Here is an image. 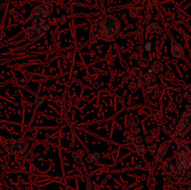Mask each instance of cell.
Returning <instances> with one entry per match:
<instances>
[{
  "mask_svg": "<svg viewBox=\"0 0 191 190\" xmlns=\"http://www.w3.org/2000/svg\"><path fill=\"white\" fill-rule=\"evenodd\" d=\"M159 24H158L157 23H150L148 24V27H147V29H148V32L149 33H156V32H158V30H159Z\"/></svg>",
  "mask_w": 191,
  "mask_h": 190,
  "instance_id": "18",
  "label": "cell"
},
{
  "mask_svg": "<svg viewBox=\"0 0 191 190\" xmlns=\"http://www.w3.org/2000/svg\"><path fill=\"white\" fill-rule=\"evenodd\" d=\"M174 179H175V181L180 184H184L185 183V181H187L185 176L184 174H180V173H176V174H174Z\"/></svg>",
  "mask_w": 191,
  "mask_h": 190,
  "instance_id": "19",
  "label": "cell"
},
{
  "mask_svg": "<svg viewBox=\"0 0 191 190\" xmlns=\"http://www.w3.org/2000/svg\"><path fill=\"white\" fill-rule=\"evenodd\" d=\"M99 159H100V154L97 153V152H92V153H91L88 156L86 160H87V162H89V163H93V162L97 161Z\"/></svg>",
  "mask_w": 191,
  "mask_h": 190,
  "instance_id": "13",
  "label": "cell"
},
{
  "mask_svg": "<svg viewBox=\"0 0 191 190\" xmlns=\"http://www.w3.org/2000/svg\"><path fill=\"white\" fill-rule=\"evenodd\" d=\"M137 63L140 67H144V68H146L147 66L149 65V62L148 60L145 59V58H139L137 60Z\"/></svg>",
  "mask_w": 191,
  "mask_h": 190,
  "instance_id": "20",
  "label": "cell"
},
{
  "mask_svg": "<svg viewBox=\"0 0 191 190\" xmlns=\"http://www.w3.org/2000/svg\"><path fill=\"white\" fill-rule=\"evenodd\" d=\"M145 142L146 144H152L153 143V137L151 135H148V136L145 137Z\"/></svg>",
  "mask_w": 191,
  "mask_h": 190,
  "instance_id": "34",
  "label": "cell"
},
{
  "mask_svg": "<svg viewBox=\"0 0 191 190\" xmlns=\"http://www.w3.org/2000/svg\"><path fill=\"white\" fill-rule=\"evenodd\" d=\"M157 148H158V145L155 143H152V144H150L149 147H147V151H148V153L153 154V153H155Z\"/></svg>",
  "mask_w": 191,
  "mask_h": 190,
  "instance_id": "27",
  "label": "cell"
},
{
  "mask_svg": "<svg viewBox=\"0 0 191 190\" xmlns=\"http://www.w3.org/2000/svg\"><path fill=\"white\" fill-rule=\"evenodd\" d=\"M191 130V109H185L181 115L173 132L174 137H182Z\"/></svg>",
  "mask_w": 191,
  "mask_h": 190,
  "instance_id": "4",
  "label": "cell"
},
{
  "mask_svg": "<svg viewBox=\"0 0 191 190\" xmlns=\"http://www.w3.org/2000/svg\"><path fill=\"white\" fill-rule=\"evenodd\" d=\"M190 190H191V189H190Z\"/></svg>",
  "mask_w": 191,
  "mask_h": 190,
  "instance_id": "45",
  "label": "cell"
},
{
  "mask_svg": "<svg viewBox=\"0 0 191 190\" xmlns=\"http://www.w3.org/2000/svg\"><path fill=\"white\" fill-rule=\"evenodd\" d=\"M142 142H143V139H142L141 136H138V137H135V143L138 144H141Z\"/></svg>",
  "mask_w": 191,
  "mask_h": 190,
  "instance_id": "37",
  "label": "cell"
},
{
  "mask_svg": "<svg viewBox=\"0 0 191 190\" xmlns=\"http://www.w3.org/2000/svg\"><path fill=\"white\" fill-rule=\"evenodd\" d=\"M143 77H144L145 79V84H146V85H149L151 82H155V81L157 80L156 75H155L154 74L146 73V74H144Z\"/></svg>",
  "mask_w": 191,
  "mask_h": 190,
  "instance_id": "15",
  "label": "cell"
},
{
  "mask_svg": "<svg viewBox=\"0 0 191 190\" xmlns=\"http://www.w3.org/2000/svg\"><path fill=\"white\" fill-rule=\"evenodd\" d=\"M185 109H191V105H187L185 106Z\"/></svg>",
  "mask_w": 191,
  "mask_h": 190,
  "instance_id": "41",
  "label": "cell"
},
{
  "mask_svg": "<svg viewBox=\"0 0 191 190\" xmlns=\"http://www.w3.org/2000/svg\"><path fill=\"white\" fill-rule=\"evenodd\" d=\"M183 101V96L181 94H178L176 96V102H179V104H181Z\"/></svg>",
  "mask_w": 191,
  "mask_h": 190,
  "instance_id": "36",
  "label": "cell"
},
{
  "mask_svg": "<svg viewBox=\"0 0 191 190\" xmlns=\"http://www.w3.org/2000/svg\"><path fill=\"white\" fill-rule=\"evenodd\" d=\"M126 142L129 144H135V137L133 136V134H129L128 136L126 137Z\"/></svg>",
  "mask_w": 191,
  "mask_h": 190,
  "instance_id": "28",
  "label": "cell"
},
{
  "mask_svg": "<svg viewBox=\"0 0 191 190\" xmlns=\"http://www.w3.org/2000/svg\"><path fill=\"white\" fill-rule=\"evenodd\" d=\"M51 20L34 21L32 25L25 30V36L28 40L35 41L45 36L51 28Z\"/></svg>",
  "mask_w": 191,
  "mask_h": 190,
  "instance_id": "2",
  "label": "cell"
},
{
  "mask_svg": "<svg viewBox=\"0 0 191 190\" xmlns=\"http://www.w3.org/2000/svg\"><path fill=\"white\" fill-rule=\"evenodd\" d=\"M53 9L54 3L52 2V0H48V1L37 5L33 9L29 19L33 21H42L45 18H48V16H51L53 12Z\"/></svg>",
  "mask_w": 191,
  "mask_h": 190,
  "instance_id": "3",
  "label": "cell"
},
{
  "mask_svg": "<svg viewBox=\"0 0 191 190\" xmlns=\"http://www.w3.org/2000/svg\"><path fill=\"white\" fill-rule=\"evenodd\" d=\"M44 101L45 100L43 99V97L38 96V97H36V98L34 99V105L36 106H37V107H40V106H42L43 105H44Z\"/></svg>",
  "mask_w": 191,
  "mask_h": 190,
  "instance_id": "21",
  "label": "cell"
},
{
  "mask_svg": "<svg viewBox=\"0 0 191 190\" xmlns=\"http://www.w3.org/2000/svg\"><path fill=\"white\" fill-rule=\"evenodd\" d=\"M176 165L177 172L180 174L185 175L191 170V156L177 152L176 155Z\"/></svg>",
  "mask_w": 191,
  "mask_h": 190,
  "instance_id": "6",
  "label": "cell"
},
{
  "mask_svg": "<svg viewBox=\"0 0 191 190\" xmlns=\"http://www.w3.org/2000/svg\"><path fill=\"white\" fill-rule=\"evenodd\" d=\"M93 88H94V89H98V88H99V84H98V83H94V84H93Z\"/></svg>",
  "mask_w": 191,
  "mask_h": 190,
  "instance_id": "39",
  "label": "cell"
},
{
  "mask_svg": "<svg viewBox=\"0 0 191 190\" xmlns=\"http://www.w3.org/2000/svg\"><path fill=\"white\" fill-rule=\"evenodd\" d=\"M129 90H130V92H133V93L137 91L138 87H137V84H136L135 81H132V82L129 83Z\"/></svg>",
  "mask_w": 191,
  "mask_h": 190,
  "instance_id": "24",
  "label": "cell"
},
{
  "mask_svg": "<svg viewBox=\"0 0 191 190\" xmlns=\"http://www.w3.org/2000/svg\"><path fill=\"white\" fill-rule=\"evenodd\" d=\"M170 144H171V141L168 140L165 141L164 143H162L161 144H160V146L158 147V152H157V157H156V161H160L162 160L163 157H165L168 148L170 147Z\"/></svg>",
  "mask_w": 191,
  "mask_h": 190,
  "instance_id": "8",
  "label": "cell"
},
{
  "mask_svg": "<svg viewBox=\"0 0 191 190\" xmlns=\"http://www.w3.org/2000/svg\"><path fill=\"white\" fill-rule=\"evenodd\" d=\"M130 58L133 59V60H138L140 57H139V54L137 52H133L132 55H130Z\"/></svg>",
  "mask_w": 191,
  "mask_h": 190,
  "instance_id": "35",
  "label": "cell"
},
{
  "mask_svg": "<svg viewBox=\"0 0 191 190\" xmlns=\"http://www.w3.org/2000/svg\"><path fill=\"white\" fill-rule=\"evenodd\" d=\"M164 184H165V186L166 187H172V179L170 177H167L165 179V181H164Z\"/></svg>",
  "mask_w": 191,
  "mask_h": 190,
  "instance_id": "29",
  "label": "cell"
},
{
  "mask_svg": "<svg viewBox=\"0 0 191 190\" xmlns=\"http://www.w3.org/2000/svg\"><path fill=\"white\" fill-rule=\"evenodd\" d=\"M155 90L156 89H155L154 86H148V85H147L145 88L144 89V92H145V93H146V94H148V95H151L153 92L155 91Z\"/></svg>",
  "mask_w": 191,
  "mask_h": 190,
  "instance_id": "26",
  "label": "cell"
},
{
  "mask_svg": "<svg viewBox=\"0 0 191 190\" xmlns=\"http://www.w3.org/2000/svg\"><path fill=\"white\" fill-rule=\"evenodd\" d=\"M120 30V21L112 15H103L91 26V38L103 39L105 41H114V36L118 34Z\"/></svg>",
  "mask_w": 191,
  "mask_h": 190,
  "instance_id": "1",
  "label": "cell"
},
{
  "mask_svg": "<svg viewBox=\"0 0 191 190\" xmlns=\"http://www.w3.org/2000/svg\"><path fill=\"white\" fill-rule=\"evenodd\" d=\"M138 124H139V118H138V117L134 116V117L130 118L129 125H130V127H135V126H137Z\"/></svg>",
  "mask_w": 191,
  "mask_h": 190,
  "instance_id": "22",
  "label": "cell"
},
{
  "mask_svg": "<svg viewBox=\"0 0 191 190\" xmlns=\"http://www.w3.org/2000/svg\"><path fill=\"white\" fill-rule=\"evenodd\" d=\"M28 142L24 139H8L4 148L14 155H24L28 148Z\"/></svg>",
  "mask_w": 191,
  "mask_h": 190,
  "instance_id": "5",
  "label": "cell"
},
{
  "mask_svg": "<svg viewBox=\"0 0 191 190\" xmlns=\"http://www.w3.org/2000/svg\"><path fill=\"white\" fill-rule=\"evenodd\" d=\"M12 14H13L14 18H15V21H17L18 23H25V19L21 14L18 13L17 11H13Z\"/></svg>",
  "mask_w": 191,
  "mask_h": 190,
  "instance_id": "16",
  "label": "cell"
},
{
  "mask_svg": "<svg viewBox=\"0 0 191 190\" xmlns=\"http://www.w3.org/2000/svg\"><path fill=\"white\" fill-rule=\"evenodd\" d=\"M136 84H137V87L138 88H144L145 83L144 82L143 80H138V82H136Z\"/></svg>",
  "mask_w": 191,
  "mask_h": 190,
  "instance_id": "33",
  "label": "cell"
},
{
  "mask_svg": "<svg viewBox=\"0 0 191 190\" xmlns=\"http://www.w3.org/2000/svg\"><path fill=\"white\" fill-rule=\"evenodd\" d=\"M154 116H155V117H157V118H161V117H163V114H162V112H161L160 110H156V111L154 112Z\"/></svg>",
  "mask_w": 191,
  "mask_h": 190,
  "instance_id": "30",
  "label": "cell"
},
{
  "mask_svg": "<svg viewBox=\"0 0 191 190\" xmlns=\"http://www.w3.org/2000/svg\"><path fill=\"white\" fill-rule=\"evenodd\" d=\"M135 168H136V169H139V168H142V167H141V166H139V165H138V166H136V167H135Z\"/></svg>",
  "mask_w": 191,
  "mask_h": 190,
  "instance_id": "42",
  "label": "cell"
},
{
  "mask_svg": "<svg viewBox=\"0 0 191 190\" xmlns=\"http://www.w3.org/2000/svg\"><path fill=\"white\" fill-rule=\"evenodd\" d=\"M85 157V151L83 149H76L73 153V157L76 163H81Z\"/></svg>",
  "mask_w": 191,
  "mask_h": 190,
  "instance_id": "10",
  "label": "cell"
},
{
  "mask_svg": "<svg viewBox=\"0 0 191 190\" xmlns=\"http://www.w3.org/2000/svg\"><path fill=\"white\" fill-rule=\"evenodd\" d=\"M140 9H137V8H133V9H132L130 10V16L132 17H133V19L134 20H136V17L140 14Z\"/></svg>",
  "mask_w": 191,
  "mask_h": 190,
  "instance_id": "25",
  "label": "cell"
},
{
  "mask_svg": "<svg viewBox=\"0 0 191 190\" xmlns=\"http://www.w3.org/2000/svg\"><path fill=\"white\" fill-rule=\"evenodd\" d=\"M152 71H153V74H160V72H162L163 70V65L162 63L159 61H156L152 63Z\"/></svg>",
  "mask_w": 191,
  "mask_h": 190,
  "instance_id": "11",
  "label": "cell"
},
{
  "mask_svg": "<svg viewBox=\"0 0 191 190\" xmlns=\"http://www.w3.org/2000/svg\"><path fill=\"white\" fill-rule=\"evenodd\" d=\"M130 75L134 78H143L144 72L142 71L139 67H134V68H133L132 70H130Z\"/></svg>",
  "mask_w": 191,
  "mask_h": 190,
  "instance_id": "12",
  "label": "cell"
},
{
  "mask_svg": "<svg viewBox=\"0 0 191 190\" xmlns=\"http://www.w3.org/2000/svg\"><path fill=\"white\" fill-rule=\"evenodd\" d=\"M145 51H151V48H152V45H151V42H147L145 43Z\"/></svg>",
  "mask_w": 191,
  "mask_h": 190,
  "instance_id": "32",
  "label": "cell"
},
{
  "mask_svg": "<svg viewBox=\"0 0 191 190\" xmlns=\"http://www.w3.org/2000/svg\"><path fill=\"white\" fill-rule=\"evenodd\" d=\"M185 89H187V90H189V91L191 92V85H189V86H187V88H185Z\"/></svg>",
  "mask_w": 191,
  "mask_h": 190,
  "instance_id": "40",
  "label": "cell"
},
{
  "mask_svg": "<svg viewBox=\"0 0 191 190\" xmlns=\"http://www.w3.org/2000/svg\"><path fill=\"white\" fill-rule=\"evenodd\" d=\"M161 168L163 172L166 173L167 175H172L175 171V165L172 160H166L165 162H163Z\"/></svg>",
  "mask_w": 191,
  "mask_h": 190,
  "instance_id": "9",
  "label": "cell"
},
{
  "mask_svg": "<svg viewBox=\"0 0 191 190\" xmlns=\"http://www.w3.org/2000/svg\"><path fill=\"white\" fill-rule=\"evenodd\" d=\"M171 52H172V55L175 58L178 59H181L184 57L185 55V51H184V48L177 43L176 41L172 40V47H171Z\"/></svg>",
  "mask_w": 191,
  "mask_h": 190,
  "instance_id": "7",
  "label": "cell"
},
{
  "mask_svg": "<svg viewBox=\"0 0 191 190\" xmlns=\"http://www.w3.org/2000/svg\"><path fill=\"white\" fill-rule=\"evenodd\" d=\"M146 153V150L144 144H138V146L136 147V154L139 157H144Z\"/></svg>",
  "mask_w": 191,
  "mask_h": 190,
  "instance_id": "17",
  "label": "cell"
},
{
  "mask_svg": "<svg viewBox=\"0 0 191 190\" xmlns=\"http://www.w3.org/2000/svg\"><path fill=\"white\" fill-rule=\"evenodd\" d=\"M10 63V60H6V59H1L0 60V64H6V63Z\"/></svg>",
  "mask_w": 191,
  "mask_h": 190,
  "instance_id": "38",
  "label": "cell"
},
{
  "mask_svg": "<svg viewBox=\"0 0 191 190\" xmlns=\"http://www.w3.org/2000/svg\"><path fill=\"white\" fill-rule=\"evenodd\" d=\"M86 190H101V188L97 184V183H95L94 181L88 180V182H87Z\"/></svg>",
  "mask_w": 191,
  "mask_h": 190,
  "instance_id": "14",
  "label": "cell"
},
{
  "mask_svg": "<svg viewBox=\"0 0 191 190\" xmlns=\"http://www.w3.org/2000/svg\"><path fill=\"white\" fill-rule=\"evenodd\" d=\"M190 137H191V134H190Z\"/></svg>",
  "mask_w": 191,
  "mask_h": 190,
  "instance_id": "44",
  "label": "cell"
},
{
  "mask_svg": "<svg viewBox=\"0 0 191 190\" xmlns=\"http://www.w3.org/2000/svg\"><path fill=\"white\" fill-rule=\"evenodd\" d=\"M175 110H176V105L174 104V102H169L167 107H166V111L169 112V113H172V112H174Z\"/></svg>",
  "mask_w": 191,
  "mask_h": 190,
  "instance_id": "23",
  "label": "cell"
},
{
  "mask_svg": "<svg viewBox=\"0 0 191 190\" xmlns=\"http://www.w3.org/2000/svg\"><path fill=\"white\" fill-rule=\"evenodd\" d=\"M133 78L130 75H128V77L124 78H123V81H124V83H128V84H129L130 82H132V81H133Z\"/></svg>",
  "mask_w": 191,
  "mask_h": 190,
  "instance_id": "31",
  "label": "cell"
},
{
  "mask_svg": "<svg viewBox=\"0 0 191 190\" xmlns=\"http://www.w3.org/2000/svg\"><path fill=\"white\" fill-rule=\"evenodd\" d=\"M37 190H46V189H43V188H39V189H37Z\"/></svg>",
  "mask_w": 191,
  "mask_h": 190,
  "instance_id": "43",
  "label": "cell"
}]
</instances>
